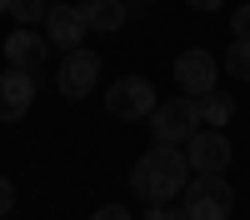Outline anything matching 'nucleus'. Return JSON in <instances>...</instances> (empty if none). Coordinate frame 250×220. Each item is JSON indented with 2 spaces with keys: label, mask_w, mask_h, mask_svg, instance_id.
<instances>
[{
  "label": "nucleus",
  "mask_w": 250,
  "mask_h": 220,
  "mask_svg": "<svg viewBox=\"0 0 250 220\" xmlns=\"http://www.w3.org/2000/svg\"><path fill=\"white\" fill-rule=\"evenodd\" d=\"M190 160L180 155V145H165V140H155L150 150H145L135 160V175H130V185L135 195H145L150 205H160V200H175L185 185H190Z\"/></svg>",
  "instance_id": "obj_1"
},
{
  "label": "nucleus",
  "mask_w": 250,
  "mask_h": 220,
  "mask_svg": "<svg viewBox=\"0 0 250 220\" xmlns=\"http://www.w3.org/2000/svg\"><path fill=\"white\" fill-rule=\"evenodd\" d=\"M230 115H235V100L225 95V90H205V95H200V120H205V125L225 130V125H230Z\"/></svg>",
  "instance_id": "obj_12"
},
{
  "label": "nucleus",
  "mask_w": 250,
  "mask_h": 220,
  "mask_svg": "<svg viewBox=\"0 0 250 220\" xmlns=\"http://www.w3.org/2000/svg\"><path fill=\"white\" fill-rule=\"evenodd\" d=\"M215 75H220V65H215L210 50H180V60H175V85H180V95L215 90Z\"/></svg>",
  "instance_id": "obj_6"
},
{
  "label": "nucleus",
  "mask_w": 250,
  "mask_h": 220,
  "mask_svg": "<svg viewBox=\"0 0 250 220\" xmlns=\"http://www.w3.org/2000/svg\"><path fill=\"white\" fill-rule=\"evenodd\" d=\"M230 30H235V40H250V5L230 15Z\"/></svg>",
  "instance_id": "obj_16"
},
{
  "label": "nucleus",
  "mask_w": 250,
  "mask_h": 220,
  "mask_svg": "<svg viewBox=\"0 0 250 220\" xmlns=\"http://www.w3.org/2000/svg\"><path fill=\"white\" fill-rule=\"evenodd\" d=\"M10 5H15V0H0V15H5V10H10Z\"/></svg>",
  "instance_id": "obj_20"
},
{
  "label": "nucleus",
  "mask_w": 250,
  "mask_h": 220,
  "mask_svg": "<svg viewBox=\"0 0 250 220\" xmlns=\"http://www.w3.org/2000/svg\"><path fill=\"white\" fill-rule=\"evenodd\" d=\"M185 5H190V10H220L225 0H185Z\"/></svg>",
  "instance_id": "obj_19"
},
{
  "label": "nucleus",
  "mask_w": 250,
  "mask_h": 220,
  "mask_svg": "<svg viewBox=\"0 0 250 220\" xmlns=\"http://www.w3.org/2000/svg\"><path fill=\"white\" fill-rule=\"evenodd\" d=\"M180 205H185L190 220H230L235 190H230V180H225L220 170H195L190 185L180 190Z\"/></svg>",
  "instance_id": "obj_2"
},
{
  "label": "nucleus",
  "mask_w": 250,
  "mask_h": 220,
  "mask_svg": "<svg viewBox=\"0 0 250 220\" xmlns=\"http://www.w3.org/2000/svg\"><path fill=\"white\" fill-rule=\"evenodd\" d=\"M125 15H130L125 0H85V5H80V20H85L90 30H120Z\"/></svg>",
  "instance_id": "obj_11"
},
{
  "label": "nucleus",
  "mask_w": 250,
  "mask_h": 220,
  "mask_svg": "<svg viewBox=\"0 0 250 220\" xmlns=\"http://www.w3.org/2000/svg\"><path fill=\"white\" fill-rule=\"evenodd\" d=\"M90 220H135V215H130V210H120V205H100Z\"/></svg>",
  "instance_id": "obj_18"
},
{
  "label": "nucleus",
  "mask_w": 250,
  "mask_h": 220,
  "mask_svg": "<svg viewBox=\"0 0 250 220\" xmlns=\"http://www.w3.org/2000/svg\"><path fill=\"white\" fill-rule=\"evenodd\" d=\"M225 75L250 80V40H230V50H225Z\"/></svg>",
  "instance_id": "obj_13"
},
{
  "label": "nucleus",
  "mask_w": 250,
  "mask_h": 220,
  "mask_svg": "<svg viewBox=\"0 0 250 220\" xmlns=\"http://www.w3.org/2000/svg\"><path fill=\"white\" fill-rule=\"evenodd\" d=\"M125 5H145V0H125Z\"/></svg>",
  "instance_id": "obj_21"
},
{
  "label": "nucleus",
  "mask_w": 250,
  "mask_h": 220,
  "mask_svg": "<svg viewBox=\"0 0 250 220\" xmlns=\"http://www.w3.org/2000/svg\"><path fill=\"white\" fill-rule=\"evenodd\" d=\"M200 125H205L200 120V95H175V100H165V105H155V115H150V130L165 145H185Z\"/></svg>",
  "instance_id": "obj_3"
},
{
  "label": "nucleus",
  "mask_w": 250,
  "mask_h": 220,
  "mask_svg": "<svg viewBox=\"0 0 250 220\" xmlns=\"http://www.w3.org/2000/svg\"><path fill=\"white\" fill-rule=\"evenodd\" d=\"M5 60H10V70H40V60H45V40H40L30 25H20L10 40H5Z\"/></svg>",
  "instance_id": "obj_10"
},
{
  "label": "nucleus",
  "mask_w": 250,
  "mask_h": 220,
  "mask_svg": "<svg viewBox=\"0 0 250 220\" xmlns=\"http://www.w3.org/2000/svg\"><path fill=\"white\" fill-rule=\"evenodd\" d=\"M50 5H55V0H15L10 15L20 20V25H35V20H45V15H50Z\"/></svg>",
  "instance_id": "obj_14"
},
{
  "label": "nucleus",
  "mask_w": 250,
  "mask_h": 220,
  "mask_svg": "<svg viewBox=\"0 0 250 220\" xmlns=\"http://www.w3.org/2000/svg\"><path fill=\"white\" fill-rule=\"evenodd\" d=\"M10 210H15V185L0 175V215H10Z\"/></svg>",
  "instance_id": "obj_17"
},
{
  "label": "nucleus",
  "mask_w": 250,
  "mask_h": 220,
  "mask_svg": "<svg viewBox=\"0 0 250 220\" xmlns=\"http://www.w3.org/2000/svg\"><path fill=\"white\" fill-rule=\"evenodd\" d=\"M85 20H80V10H70V5H50V15H45V40L50 45H60V50H80V40H85Z\"/></svg>",
  "instance_id": "obj_9"
},
{
  "label": "nucleus",
  "mask_w": 250,
  "mask_h": 220,
  "mask_svg": "<svg viewBox=\"0 0 250 220\" xmlns=\"http://www.w3.org/2000/svg\"><path fill=\"white\" fill-rule=\"evenodd\" d=\"M185 160H190V170H225L230 165V140H225L215 125L195 130L190 140H185Z\"/></svg>",
  "instance_id": "obj_7"
},
{
  "label": "nucleus",
  "mask_w": 250,
  "mask_h": 220,
  "mask_svg": "<svg viewBox=\"0 0 250 220\" xmlns=\"http://www.w3.org/2000/svg\"><path fill=\"white\" fill-rule=\"evenodd\" d=\"M155 85L145 75H125V80H115V85L105 90V110L115 115V120H150L155 115Z\"/></svg>",
  "instance_id": "obj_4"
},
{
  "label": "nucleus",
  "mask_w": 250,
  "mask_h": 220,
  "mask_svg": "<svg viewBox=\"0 0 250 220\" xmlns=\"http://www.w3.org/2000/svg\"><path fill=\"white\" fill-rule=\"evenodd\" d=\"M30 100H35V75L30 70H5L0 75V120H20L30 110Z\"/></svg>",
  "instance_id": "obj_8"
},
{
  "label": "nucleus",
  "mask_w": 250,
  "mask_h": 220,
  "mask_svg": "<svg viewBox=\"0 0 250 220\" xmlns=\"http://www.w3.org/2000/svg\"><path fill=\"white\" fill-rule=\"evenodd\" d=\"M145 220H190V215H185V205L175 210L170 200H160V205H150V210H145Z\"/></svg>",
  "instance_id": "obj_15"
},
{
  "label": "nucleus",
  "mask_w": 250,
  "mask_h": 220,
  "mask_svg": "<svg viewBox=\"0 0 250 220\" xmlns=\"http://www.w3.org/2000/svg\"><path fill=\"white\" fill-rule=\"evenodd\" d=\"M95 80H100V55L95 50H65L60 55V75H55V85L65 100H85L95 90Z\"/></svg>",
  "instance_id": "obj_5"
}]
</instances>
